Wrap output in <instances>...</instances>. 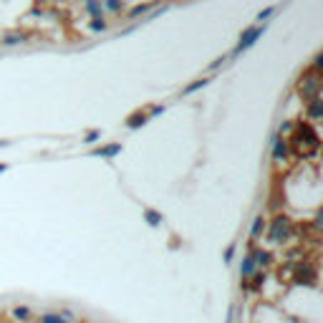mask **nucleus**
<instances>
[{"label":"nucleus","mask_w":323,"mask_h":323,"mask_svg":"<svg viewBox=\"0 0 323 323\" xmlns=\"http://www.w3.org/2000/svg\"><path fill=\"white\" fill-rule=\"evenodd\" d=\"M291 220L288 217H275L273 220V225H270V240L275 242V245H280V242H286L288 237H291Z\"/></svg>","instance_id":"f257e3e1"},{"label":"nucleus","mask_w":323,"mask_h":323,"mask_svg":"<svg viewBox=\"0 0 323 323\" xmlns=\"http://www.w3.org/2000/svg\"><path fill=\"white\" fill-rule=\"evenodd\" d=\"M316 268L308 263H298L295 265V283L298 286H316Z\"/></svg>","instance_id":"f03ea898"},{"label":"nucleus","mask_w":323,"mask_h":323,"mask_svg":"<svg viewBox=\"0 0 323 323\" xmlns=\"http://www.w3.org/2000/svg\"><path fill=\"white\" fill-rule=\"evenodd\" d=\"M265 286V273L263 270H255L250 278H248V283H242V291H253V293H260Z\"/></svg>","instance_id":"7ed1b4c3"},{"label":"nucleus","mask_w":323,"mask_h":323,"mask_svg":"<svg viewBox=\"0 0 323 323\" xmlns=\"http://www.w3.org/2000/svg\"><path fill=\"white\" fill-rule=\"evenodd\" d=\"M260 33H263V28H250V30H245L242 33V38H240V43H237V48L235 51H245V48H250L258 38H260Z\"/></svg>","instance_id":"20e7f679"},{"label":"nucleus","mask_w":323,"mask_h":323,"mask_svg":"<svg viewBox=\"0 0 323 323\" xmlns=\"http://www.w3.org/2000/svg\"><path fill=\"white\" fill-rule=\"evenodd\" d=\"M253 260H255V268L260 270V268H268L270 260H273V255L268 253V250H253V255H250Z\"/></svg>","instance_id":"39448f33"},{"label":"nucleus","mask_w":323,"mask_h":323,"mask_svg":"<svg viewBox=\"0 0 323 323\" xmlns=\"http://www.w3.org/2000/svg\"><path fill=\"white\" fill-rule=\"evenodd\" d=\"M38 323H68V313H41Z\"/></svg>","instance_id":"423d86ee"},{"label":"nucleus","mask_w":323,"mask_h":323,"mask_svg":"<svg viewBox=\"0 0 323 323\" xmlns=\"http://www.w3.org/2000/svg\"><path fill=\"white\" fill-rule=\"evenodd\" d=\"M255 270H258V268H255V260H253V258L248 255V258H245V260L240 263V278H242V280H248V278H250V275H253Z\"/></svg>","instance_id":"0eeeda50"},{"label":"nucleus","mask_w":323,"mask_h":323,"mask_svg":"<svg viewBox=\"0 0 323 323\" xmlns=\"http://www.w3.org/2000/svg\"><path fill=\"white\" fill-rule=\"evenodd\" d=\"M119 151H121V144H111V147H99V149H93V154H96V157H106V159L117 157Z\"/></svg>","instance_id":"6e6552de"},{"label":"nucleus","mask_w":323,"mask_h":323,"mask_svg":"<svg viewBox=\"0 0 323 323\" xmlns=\"http://www.w3.org/2000/svg\"><path fill=\"white\" fill-rule=\"evenodd\" d=\"M273 157H275V159H286V157H288V149H286L283 137H275V144H273Z\"/></svg>","instance_id":"1a4fd4ad"},{"label":"nucleus","mask_w":323,"mask_h":323,"mask_svg":"<svg viewBox=\"0 0 323 323\" xmlns=\"http://www.w3.org/2000/svg\"><path fill=\"white\" fill-rule=\"evenodd\" d=\"M263 230H265V217L260 215V217H255V222H253V230H250V235H253V240H255V237H260V235H263Z\"/></svg>","instance_id":"9d476101"},{"label":"nucleus","mask_w":323,"mask_h":323,"mask_svg":"<svg viewBox=\"0 0 323 323\" xmlns=\"http://www.w3.org/2000/svg\"><path fill=\"white\" fill-rule=\"evenodd\" d=\"M13 318H15V321H28V318H30V308H26V306L13 308Z\"/></svg>","instance_id":"9b49d317"},{"label":"nucleus","mask_w":323,"mask_h":323,"mask_svg":"<svg viewBox=\"0 0 323 323\" xmlns=\"http://www.w3.org/2000/svg\"><path fill=\"white\" fill-rule=\"evenodd\" d=\"M144 217H147V222L151 225V227H157V225L162 222V215L154 212V210H144Z\"/></svg>","instance_id":"f8f14e48"},{"label":"nucleus","mask_w":323,"mask_h":323,"mask_svg":"<svg viewBox=\"0 0 323 323\" xmlns=\"http://www.w3.org/2000/svg\"><path fill=\"white\" fill-rule=\"evenodd\" d=\"M26 38L23 35H5V41L3 43H8V46H13V43H23Z\"/></svg>","instance_id":"ddd939ff"},{"label":"nucleus","mask_w":323,"mask_h":323,"mask_svg":"<svg viewBox=\"0 0 323 323\" xmlns=\"http://www.w3.org/2000/svg\"><path fill=\"white\" fill-rule=\"evenodd\" d=\"M144 121H147V117H131V119H129V126H131V129H137V126H142Z\"/></svg>","instance_id":"4468645a"},{"label":"nucleus","mask_w":323,"mask_h":323,"mask_svg":"<svg viewBox=\"0 0 323 323\" xmlns=\"http://www.w3.org/2000/svg\"><path fill=\"white\" fill-rule=\"evenodd\" d=\"M311 114H313V119L321 117V104H318V99L313 101V106H311Z\"/></svg>","instance_id":"2eb2a0df"},{"label":"nucleus","mask_w":323,"mask_h":323,"mask_svg":"<svg viewBox=\"0 0 323 323\" xmlns=\"http://www.w3.org/2000/svg\"><path fill=\"white\" fill-rule=\"evenodd\" d=\"M205 84H207V81H197V84H192V86H187V88H184V93H192V91H197V88H202V86H205Z\"/></svg>","instance_id":"dca6fc26"},{"label":"nucleus","mask_w":323,"mask_h":323,"mask_svg":"<svg viewBox=\"0 0 323 323\" xmlns=\"http://www.w3.org/2000/svg\"><path fill=\"white\" fill-rule=\"evenodd\" d=\"M99 137H101V131H88V134H86V142H88V144H93Z\"/></svg>","instance_id":"f3484780"},{"label":"nucleus","mask_w":323,"mask_h":323,"mask_svg":"<svg viewBox=\"0 0 323 323\" xmlns=\"http://www.w3.org/2000/svg\"><path fill=\"white\" fill-rule=\"evenodd\" d=\"M270 15H273V8H265L263 13L258 15V21H265V18H270Z\"/></svg>","instance_id":"a211bd4d"},{"label":"nucleus","mask_w":323,"mask_h":323,"mask_svg":"<svg viewBox=\"0 0 323 323\" xmlns=\"http://www.w3.org/2000/svg\"><path fill=\"white\" fill-rule=\"evenodd\" d=\"M233 255H235V248H227V250H225V263H230Z\"/></svg>","instance_id":"6ab92c4d"},{"label":"nucleus","mask_w":323,"mask_h":323,"mask_svg":"<svg viewBox=\"0 0 323 323\" xmlns=\"http://www.w3.org/2000/svg\"><path fill=\"white\" fill-rule=\"evenodd\" d=\"M91 28H93V30H104V21H99V18H96V21L91 23Z\"/></svg>","instance_id":"aec40b11"},{"label":"nucleus","mask_w":323,"mask_h":323,"mask_svg":"<svg viewBox=\"0 0 323 323\" xmlns=\"http://www.w3.org/2000/svg\"><path fill=\"white\" fill-rule=\"evenodd\" d=\"M88 10H91V13H99V5H96V3L91 0V3H88Z\"/></svg>","instance_id":"412c9836"},{"label":"nucleus","mask_w":323,"mask_h":323,"mask_svg":"<svg viewBox=\"0 0 323 323\" xmlns=\"http://www.w3.org/2000/svg\"><path fill=\"white\" fill-rule=\"evenodd\" d=\"M106 5H109V8H111V10H117V8H119V0H109V3H106Z\"/></svg>","instance_id":"4be33fe9"},{"label":"nucleus","mask_w":323,"mask_h":323,"mask_svg":"<svg viewBox=\"0 0 323 323\" xmlns=\"http://www.w3.org/2000/svg\"><path fill=\"white\" fill-rule=\"evenodd\" d=\"M5 169H8V167H5V164H0V172H5Z\"/></svg>","instance_id":"5701e85b"}]
</instances>
